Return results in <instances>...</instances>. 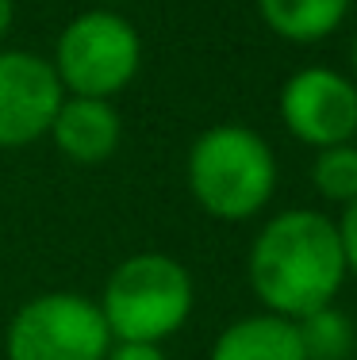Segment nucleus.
<instances>
[{"mask_svg":"<svg viewBox=\"0 0 357 360\" xmlns=\"http://www.w3.org/2000/svg\"><path fill=\"white\" fill-rule=\"evenodd\" d=\"M311 180H315L319 195L330 203H353L357 200V146L338 142L322 146L311 161Z\"/></svg>","mask_w":357,"mask_h":360,"instance_id":"obj_12","label":"nucleus"},{"mask_svg":"<svg viewBox=\"0 0 357 360\" xmlns=\"http://www.w3.org/2000/svg\"><path fill=\"white\" fill-rule=\"evenodd\" d=\"M54 73L70 96L112 100L142 65V39L123 15L92 8L65 23L54 46Z\"/></svg>","mask_w":357,"mask_h":360,"instance_id":"obj_4","label":"nucleus"},{"mask_svg":"<svg viewBox=\"0 0 357 360\" xmlns=\"http://www.w3.org/2000/svg\"><path fill=\"white\" fill-rule=\"evenodd\" d=\"M96 307L112 341L161 345L192 314V276L165 253H134L108 276Z\"/></svg>","mask_w":357,"mask_h":360,"instance_id":"obj_3","label":"nucleus"},{"mask_svg":"<svg viewBox=\"0 0 357 360\" xmlns=\"http://www.w3.org/2000/svg\"><path fill=\"white\" fill-rule=\"evenodd\" d=\"M338 242H342L346 272H353V276H357V200L346 203L342 219H338Z\"/></svg>","mask_w":357,"mask_h":360,"instance_id":"obj_13","label":"nucleus"},{"mask_svg":"<svg viewBox=\"0 0 357 360\" xmlns=\"http://www.w3.org/2000/svg\"><path fill=\"white\" fill-rule=\"evenodd\" d=\"M12 15H15L12 0H0V39L8 35V27H12Z\"/></svg>","mask_w":357,"mask_h":360,"instance_id":"obj_15","label":"nucleus"},{"mask_svg":"<svg viewBox=\"0 0 357 360\" xmlns=\"http://www.w3.org/2000/svg\"><path fill=\"white\" fill-rule=\"evenodd\" d=\"M269 31L288 42H319L342 27L350 0H258Z\"/></svg>","mask_w":357,"mask_h":360,"instance_id":"obj_10","label":"nucleus"},{"mask_svg":"<svg viewBox=\"0 0 357 360\" xmlns=\"http://www.w3.org/2000/svg\"><path fill=\"white\" fill-rule=\"evenodd\" d=\"M280 119L303 146H338L357 134V84L338 70L308 65L280 89Z\"/></svg>","mask_w":357,"mask_h":360,"instance_id":"obj_6","label":"nucleus"},{"mask_svg":"<svg viewBox=\"0 0 357 360\" xmlns=\"http://www.w3.org/2000/svg\"><path fill=\"white\" fill-rule=\"evenodd\" d=\"M8 360H104L112 333L92 299L46 291L15 311L4 338Z\"/></svg>","mask_w":357,"mask_h":360,"instance_id":"obj_5","label":"nucleus"},{"mask_svg":"<svg viewBox=\"0 0 357 360\" xmlns=\"http://www.w3.org/2000/svg\"><path fill=\"white\" fill-rule=\"evenodd\" d=\"M277 188V158L258 131L223 123L203 131L189 150V192L211 219H253Z\"/></svg>","mask_w":357,"mask_h":360,"instance_id":"obj_2","label":"nucleus"},{"mask_svg":"<svg viewBox=\"0 0 357 360\" xmlns=\"http://www.w3.org/2000/svg\"><path fill=\"white\" fill-rule=\"evenodd\" d=\"M208 360H308L300 330L284 314H250L215 338Z\"/></svg>","mask_w":357,"mask_h":360,"instance_id":"obj_9","label":"nucleus"},{"mask_svg":"<svg viewBox=\"0 0 357 360\" xmlns=\"http://www.w3.org/2000/svg\"><path fill=\"white\" fill-rule=\"evenodd\" d=\"M50 139L65 153L70 161L81 165H96L108 161L119 146V111L112 108V100H96V96H70L58 104L54 123H50Z\"/></svg>","mask_w":357,"mask_h":360,"instance_id":"obj_8","label":"nucleus"},{"mask_svg":"<svg viewBox=\"0 0 357 360\" xmlns=\"http://www.w3.org/2000/svg\"><path fill=\"white\" fill-rule=\"evenodd\" d=\"M296 330H300L308 360H346L353 349V326L334 307H319V311L296 319Z\"/></svg>","mask_w":357,"mask_h":360,"instance_id":"obj_11","label":"nucleus"},{"mask_svg":"<svg viewBox=\"0 0 357 360\" xmlns=\"http://www.w3.org/2000/svg\"><path fill=\"white\" fill-rule=\"evenodd\" d=\"M353 70H357V39H353Z\"/></svg>","mask_w":357,"mask_h":360,"instance_id":"obj_16","label":"nucleus"},{"mask_svg":"<svg viewBox=\"0 0 357 360\" xmlns=\"http://www.w3.org/2000/svg\"><path fill=\"white\" fill-rule=\"evenodd\" d=\"M346 280L338 222L319 211H280L261 226L250 250V288L273 314L303 319L330 307Z\"/></svg>","mask_w":357,"mask_h":360,"instance_id":"obj_1","label":"nucleus"},{"mask_svg":"<svg viewBox=\"0 0 357 360\" xmlns=\"http://www.w3.org/2000/svg\"><path fill=\"white\" fill-rule=\"evenodd\" d=\"M62 100L65 89L46 58L0 50V150L39 142Z\"/></svg>","mask_w":357,"mask_h":360,"instance_id":"obj_7","label":"nucleus"},{"mask_svg":"<svg viewBox=\"0 0 357 360\" xmlns=\"http://www.w3.org/2000/svg\"><path fill=\"white\" fill-rule=\"evenodd\" d=\"M104 360H165L158 345H146V341H115L104 353Z\"/></svg>","mask_w":357,"mask_h":360,"instance_id":"obj_14","label":"nucleus"}]
</instances>
